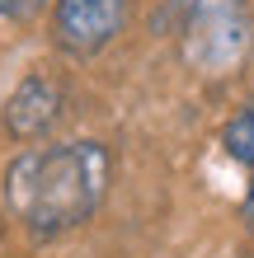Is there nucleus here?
I'll return each instance as SVG.
<instances>
[{"label": "nucleus", "instance_id": "1", "mask_svg": "<svg viewBox=\"0 0 254 258\" xmlns=\"http://www.w3.org/2000/svg\"><path fill=\"white\" fill-rule=\"evenodd\" d=\"M113 160L99 141H62L24 150L5 169V207L33 235H62L94 216L109 192Z\"/></svg>", "mask_w": 254, "mask_h": 258}, {"label": "nucleus", "instance_id": "2", "mask_svg": "<svg viewBox=\"0 0 254 258\" xmlns=\"http://www.w3.org/2000/svg\"><path fill=\"white\" fill-rule=\"evenodd\" d=\"M174 42L188 71L198 75H231L249 56L254 42V19L249 0H174Z\"/></svg>", "mask_w": 254, "mask_h": 258}, {"label": "nucleus", "instance_id": "3", "mask_svg": "<svg viewBox=\"0 0 254 258\" xmlns=\"http://www.w3.org/2000/svg\"><path fill=\"white\" fill-rule=\"evenodd\" d=\"M127 0H57L52 10V42L66 56H94L123 33Z\"/></svg>", "mask_w": 254, "mask_h": 258}, {"label": "nucleus", "instance_id": "4", "mask_svg": "<svg viewBox=\"0 0 254 258\" xmlns=\"http://www.w3.org/2000/svg\"><path fill=\"white\" fill-rule=\"evenodd\" d=\"M62 103H66V94L52 75H28L5 99V132L14 141H33V136H42L62 117Z\"/></svg>", "mask_w": 254, "mask_h": 258}, {"label": "nucleus", "instance_id": "5", "mask_svg": "<svg viewBox=\"0 0 254 258\" xmlns=\"http://www.w3.org/2000/svg\"><path fill=\"white\" fill-rule=\"evenodd\" d=\"M221 146H226V155L235 164H249V169H254V103L240 108L226 127H221Z\"/></svg>", "mask_w": 254, "mask_h": 258}, {"label": "nucleus", "instance_id": "6", "mask_svg": "<svg viewBox=\"0 0 254 258\" xmlns=\"http://www.w3.org/2000/svg\"><path fill=\"white\" fill-rule=\"evenodd\" d=\"M47 0H0V19H33Z\"/></svg>", "mask_w": 254, "mask_h": 258}, {"label": "nucleus", "instance_id": "7", "mask_svg": "<svg viewBox=\"0 0 254 258\" xmlns=\"http://www.w3.org/2000/svg\"><path fill=\"white\" fill-rule=\"evenodd\" d=\"M245 225L254 230V178H249V192H245Z\"/></svg>", "mask_w": 254, "mask_h": 258}]
</instances>
